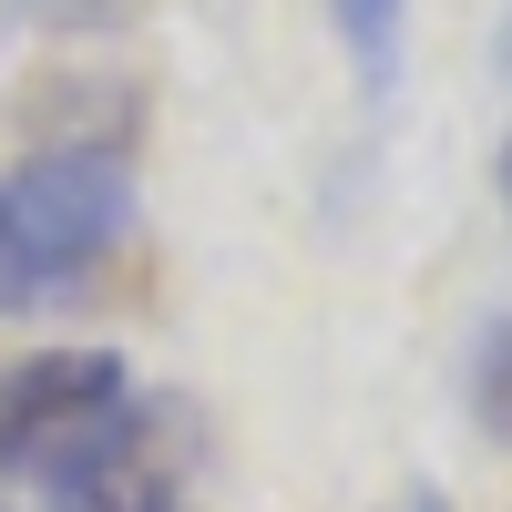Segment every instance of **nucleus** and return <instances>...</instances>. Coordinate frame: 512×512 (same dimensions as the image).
Here are the masks:
<instances>
[{"mask_svg":"<svg viewBox=\"0 0 512 512\" xmlns=\"http://www.w3.org/2000/svg\"><path fill=\"white\" fill-rule=\"evenodd\" d=\"M410 512H441V502H410Z\"/></svg>","mask_w":512,"mask_h":512,"instance_id":"nucleus-8","label":"nucleus"},{"mask_svg":"<svg viewBox=\"0 0 512 512\" xmlns=\"http://www.w3.org/2000/svg\"><path fill=\"white\" fill-rule=\"evenodd\" d=\"M41 21H62V31H103V21H123V11H144V0H31Z\"/></svg>","mask_w":512,"mask_h":512,"instance_id":"nucleus-6","label":"nucleus"},{"mask_svg":"<svg viewBox=\"0 0 512 512\" xmlns=\"http://www.w3.org/2000/svg\"><path fill=\"white\" fill-rule=\"evenodd\" d=\"M195 410L185 400H123L72 461H52L31 492L41 512H185L195 502Z\"/></svg>","mask_w":512,"mask_h":512,"instance_id":"nucleus-2","label":"nucleus"},{"mask_svg":"<svg viewBox=\"0 0 512 512\" xmlns=\"http://www.w3.org/2000/svg\"><path fill=\"white\" fill-rule=\"evenodd\" d=\"M134 236L123 144H41L0 175V318L82 297Z\"/></svg>","mask_w":512,"mask_h":512,"instance_id":"nucleus-1","label":"nucleus"},{"mask_svg":"<svg viewBox=\"0 0 512 512\" xmlns=\"http://www.w3.org/2000/svg\"><path fill=\"white\" fill-rule=\"evenodd\" d=\"M134 400V369L113 349H41L0 369V472L41 482L52 461H72L103 420Z\"/></svg>","mask_w":512,"mask_h":512,"instance_id":"nucleus-3","label":"nucleus"},{"mask_svg":"<svg viewBox=\"0 0 512 512\" xmlns=\"http://www.w3.org/2000/svg\"><path fill=\"white\" fill-rule=\"evenodd\" d=\"M472 420H482L492 441H512V318L472 349Z\"/></svg>","mask_w":512,"mask_h":512,"instance_id":"nucleus-5","label":"nucleus"},{"mask_svg":"<svg viewBox=\"0 0 512 512\" xmlns=\"http://www.w3.org/2000/svg\"><path fill=\"white\" fill-rule=\"evenodd\" d=\"M502 205H512V154H502Z\"/></svg>","mask_w":512,"mask_h":512,"instance_id":"nucleus-7","label":"nucleus"},{"mask_svg":"<svg viewBox=\"0 0 512 512\" xmlns=\"http://www.w3.org/2000/svg\"><path fill=\"white\" fill-rule=\"evenodd\" d=\"M328 21H338V52H349L359 93L390 103L400 93V52H410V0H328Z\"/></svg>","mask_w":512,"mask_h":512,"instance_id":"nucleus-4","label":"nucleus"}]
</instances>
